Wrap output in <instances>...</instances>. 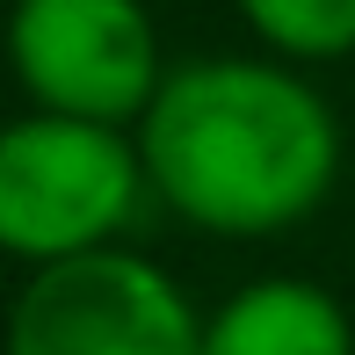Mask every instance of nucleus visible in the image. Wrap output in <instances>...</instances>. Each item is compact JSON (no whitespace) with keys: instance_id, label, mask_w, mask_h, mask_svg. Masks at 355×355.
I'll list each match as a JSON object with an SVG mask.
<instances>
[{"instance_id":"nucleus-1","label":"nucleus","mask_w":355,"mask_h":355,"mask_svg":"<svg viewBox=\"0 0 355 355\" xmlns=\"http://www.w3.org/2000/svg\"><path fill=\"white\" fill-rule=\"evenodd\" d=\"M131 131L153 196L225 239L290 232L334 196L341 174L334 109L276 58L174 66Z\"/></svg>"},{"instance_id":"nucleus-4","label":"nucleus","mask_w":355,"mask_h":355,"mask_svg":"<svg viewBox=\"0 0 355 355\" xmlns=\"http://www.w3.org/2000/svg\"><path fill=\"white\" fill-rule=\"evenodd\" d=\"M8 66L29 109L94 123H138L167 80L145 0H15Z\"/></svg>"},{"instance_id":"nucleus-6","label":"nucleus","mask_w":355,"mask_h":355,"mask_svg":"<svg viewBox=\"0 0 355 355\" xmlns=\"http://www.w3.org/2000/svg\"><path fill=\"white\" fill-rule=\"evenodd\" d=\"M239 15L276 58H348L355 51V0H239Z\"/></svg>"},{"instance_id":"nucleus-2","label":"nucleus","mask_w":355,"mask_h":355,"mask_svg":"<svg viewBox=\"0 0 355 355\" xmlns=\"http://www.w3.org/2000/svg\"><path fill=\"white\" fill-rule=\"evenodd\" d=\"M145 196L153 182L138 159V131L123 123L58 109L0 123V254H15L22 268L116 247Z\"/></svg>"},{"instance_id":"nucleus-3","label":"nucleus","mask_w":355,"mask_h":355,"mask_svg":"<svg viewBox=\"0 0 355 355\" xmlns=\"http://www.w3.org/2000/svg\"><path fill=\"white\" fill-rule=\"evenodd\" d=\"M0 355H203V312L159 261L94 247L29 268Z\"/></svg>"},{"instance_id":"nucleus-5","label":"nucleus","mask_w":355,"mask_h":355,"mask_svg":"<svg viewBox=\"0 0 355 355\" xmlns=\"http://www.w3.org/2000/svg\"><path fill=\"white\" fill-rule=\"evenodd\" d=\"M203 355H355V327L327 283L261 276L203 319Z\"/></svg>"}]
</instances>
